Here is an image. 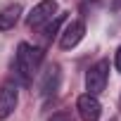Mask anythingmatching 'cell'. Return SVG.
I'll return each instance as SVG.
<instances>
[{"mask_svg":"<svg viewBox=\"0 0 121 121\" xmlns=\"http://www.w3.org/2000/svg\"><path fill=\"white\" fill-rule=\"evenodd\" d=\"M40 62H43V48L31 45V43H19L17 57H14V69H17V76L24 83H29L36 76Z\"/></svg>","mask_w":121,"mask_h":121,"instance_id":"6da1fadb","label":"cell"},{"mask_svg":"<svg viewBox=\"0 0 121 121\" xmlns=\"http://www.w3.org/2000/svg\"><path fill=\"white\" fill-rule=\"evenodd\" d=\"M107 78H109V62L107 59H100L86 74V90L90 95H100L104 90V86H107Z\"/></svg>","mask_w":121,"mask_h":121,"instance_id":"7a4b0ae2","label":"cell"},{"mask_svg":"<svg viewBox=\"0 0 121 121\" xmlns=\"http://www.w3.org/2000/svg\"><path fill=\"white\" fill-rule=\"evenodd\" d=\"M55 14H57V3L55 0H40V3L26 14V24H29V29H38V26L48 24Z\"/></svg>","mask_w":121,"mask_h":121,"instance_id":"3957f363","label":"cell"},{"mask_svg":"<svg viewBox=\"0 0 121 121\" xmlns=\"http://www.w3.org/2000/svg\"><path fill=\"white\" fill-rule=\"evenodd\" d=\"M17 102H19V88L14 81H7L0 86V121H5L7 116L14 114L17 109Z\"/></svg>","mask_w":121,"mask_h":121,"instance_id":"277c9868","label":"cell"},{"mask_svg":"<svg viewBox=\"0 0 121 121\" xmlns=\"http://www.w3.org/2000/svg\"><path fill=\"white\" fill-rule=\"evenodd\" d=\"M83 36H86V24L81 19H74V22H69L62 29V33H59V48L62 50H71V48H76L83 40Z\"/></svg>","mask_w":121,"mask_h":121,"instance_id":"5b68a950","label":"cell"},{"mask_svg":"<svg viewBox=\"0 0 121 121\" xmlns=\"http://www.w3.org/2000/svg\"><path fill=\"white\" fill-rule=\"evenodd\" d=\"M76 109H78V116L81 121H100V114H102V107H100V100L97 95H81L76 100Z\"/></svg>","mask_w":121,"mask_h":121,"instance_id":"8992f818","label":"cell"},{"mask_svg":"<svg viewBox=\"0 0 121 121\" xmlns=\"http://www.w3.org/2000/svg\"><path fill=\"white\" fill-rule=\"evenodd\" d=\"M59 83H62V71H59V64H50L43 76H40V95L43 97H52L59 90Z\"/></svg>","mask_w":121,"mask_h":121,"instance_id":"52a82bcc","label":"cell"},{"mask_svg":"<svg viewBox=\"0 0 121 121\" xmlns=\"http://www.w3.org/2000/svg\"><path fill=\"white\" fill-rule=\"evenodd\" d=\"M19 14H22V7L14 3V5H7L3 12H0V31H10L17 26L19 22Z\"/></svg>","mask_w":121,"mask_h":121,"instance_id":"ba28073f","label":"cell"},{"mask_svg":"<svg viewBox=\"0 0 121 121\" xmlns=\"http://www.w3.org/2000/svg\"><path fill=\"white\" fill-rule=\"evenodd\" d=\"M64 19H67V14H64V12H59V14H55V17H52V19L48 22V26H45L43 36H45L48 40H52V38L57 36V29H59V24H62Z\"/></svg>","mask_w":121,"mask_h":121,"instance_id":"9c48e42d","label":"cell"},{"mask_svg":"<svg viewBox=\"0 0 121 121\" xmlns=\"http://www.w3.org/2000/svg\"><path fill=\"white\" fill-rule=\"evenodd\" d=\"M50 121H74V119H71V114H69V112H57V114H52V116H50Z\"/></svg>","mask_w":121,"mask_h":121,"instance_id":"30bf717a","label":"cell"},{"mask_svg":"<svg viewBox=\"0 0 121 121\" xmlns=\"http://www.w3.org/2000/svg\"><path fill=\"white\" fill-rule=\"evenodd\" d=\"M114 67H116V71L121 74V45H119V50H116V55H114Z\"/></svg>","mask_w":121,"mask_h":121,"instance_id":"8fae6325","label":"cell"}]
</instances>
